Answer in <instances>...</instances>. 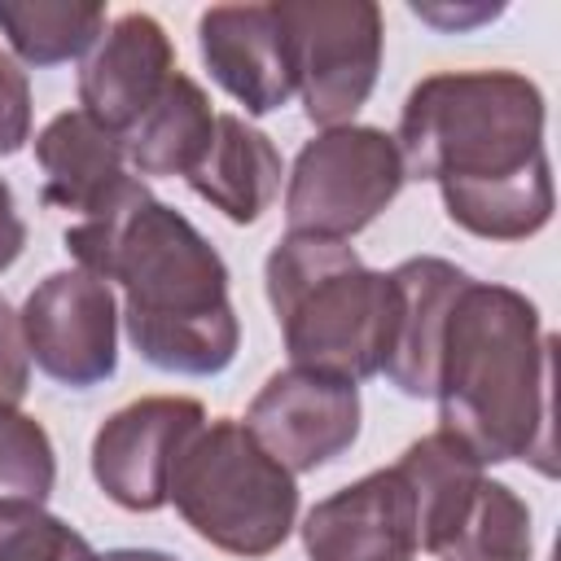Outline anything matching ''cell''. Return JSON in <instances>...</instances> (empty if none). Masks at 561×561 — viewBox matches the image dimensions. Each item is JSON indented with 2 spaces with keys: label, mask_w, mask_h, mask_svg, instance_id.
<instances>
[{
  "label": "cell",
  "mask_w": 561,
  "mask_h": 561,
  "mask_svg": "<svg viewBox=\"0 0 561 561\" xmlns=\"http://www.w3.org/2000/svg\"><path fill=\"white\" fill-rule=\"evenodd\" d=\"M543 92L522 70L425 75L399 114L408 180H430L456 228L482 241H526L552 219Z\"/></svg>",
  "instance_id": "1"
},
{
  "label": "cell",
  "mask_w": 561,
  "mask_h": 561,
  "mask_svg": "<svg viewBox=\"0 0 561 561\" xmlns=\"http://www.w3.org/2000/svg\"><path fill=\"white\" fill-rule=\"evenodd\" d=\"M75 267L123 289L131 351L175 377H215L237 359L241 324L228 298V263L167 202L131 175L101 210L66 228Z\"/></svg>",
  "instance_id": "2"
},
{
  "label": "cell",
  "mask_w": 561,
  "mask_h": 561,
  "mask_svg": "<svg viewBox=\"0 0 561 561\" xmlns=\"http://www.w3.org/2000/svg\"><path fill=\"white\" fill-rule=\"evenodd\" d=\"M552 346L526 294L469 276L443 329L434 381L438 430L482 465L530 460L552 478Z\"/></svg>",
  "instance_id": "3"
},
{
  "label": "cell",
  "mask_w": 561,
  "mask_h": 561,
  "mask_svg": "<svg viewBox=\"0 0 561 561\" xmlns=\"http://www.w3.org/2000/svg\"><path fill=\"white\" fill-rule=\"evenodd\" d=\"M263 285L294 368L355 386L381 377L399 320L390 272H373L346 241L285 232L263 263Z\"/></svg>",
  "instance_id": "4"
},
{
  "label": "cell",
  "mask_w": 561,
  "mask_h": 561,
  "mask_svg": "<svg viewBox=\"0 0 561 561\" xmlns=\"http://www.w3.org/2000/svg\"><path fill=\"white\" fill-rule=\"evenodd\" d=\"M167 504L184 526L228 557L276 552L298 517V482L272 460L245 421H202L180 447Z\"/></svg>",
  "instance_id": "5"
},
{
  "label": "cell",
  "mask_w": 561,
  "mask_h": 561,
  "mask_svg": "<svg viewBox=\"0 0 561 561\" xmlns=\"http://www.w3.org/2000/svg\"><path fill=\"white\" fill-rule=\"evenodd\" d=\"M403 158L390 131L368 123L316 131L285 180V224L294 237L351 241L403 188Z\"/></svg>",
  "instance_id": "6"
},
{
  "label": "cell",
  "mask_w": 561,
  "mask_h": 561,
  "mask_svg": "<svg viewBox=\"0 0 561 561\" xmlns=\"http://www.w3.org/2000/svg\"><path fill=\"white\" fill-rule=\"evenodd\" d=\"M280 31L289 39L294 96H302L307 118L324 127H346L373 96L386 26L373 0H285L276 4Z\"/></svg>",
  "instance_id": "7"
},
{
  "label": "cell",
  "mask_w": 561,
  "mask_h": 561,
  "mask_svg": "<svg viewBox=\"0 0 561 561\" xmlns=\"http://www.w3.org/2000/svg\"><path fill=\"white\" fill-rule=\"evenodd\" d=\"M31 364L66 390H92L118 368V298L83 272H48L18 311Z\"/></svg>",
  "instance_id": "8"
},
{
  "label": "cell",
  "mask_w": 561,
  "mask_h": 561,
  "mask_svg": "<svg viewBox=\"0 0 561 561\" xmlns=\"http://www.w3.org/2000/svg\"><path fill=\"white\" fill-rule=\"evenodd\" d=\"M245 430L289 473H316L359 438V386L289 364L250 399Z\"/></svg>",
  "instance_id": "9"
},
{
  "label": "cell",
  "mask_w": 561,
  "mask_h": 561,
  "mask_svg": "<svg viewBox=\"0 0 561 561\" xmlns=\"http://www.w3.org/2000/svg\"><path fill=\"white\" fill-rule=\"evenodd\" d=\"M206 421V408L184 394H145L101 421L92 438V478L127 513H158L167 504L180 447Z\"/></svg>",
  "instance_id": "10"
},
{
  "label": "cell",
  "mask_w": 561,
  "mask_h": 561,
  "mask_svg": "<svg viewBox=\"0 0 561 561\" xmlns=\"http://www.w3.org/2000/svg\"><path fill=\"white\" fill-rule=\"evenodd\" d=\"M307 561H416V504L403 473L373 469L302 522Z\"/></svg>",
  "instance_id": "11"
},
{
  "label": "cell",
  "mask_w": 561,
  "mask_h": 561,
  "mask_svg": "<svg viewBox=\"0 0 561 561\" xmlns=\"http://www.w3.org/2000/svg\"><path fill=\"white\" fill-rule=\"evenodd\" d=\"M175 75V44L149 13H123L105 26L79 70V110L105 131L127 136Z\"/></svg>",
  "instance_id": "12"
},
{
  "label": "cell",
  "mask_w": 561,
  "mask_h": 561,
  "mask_svg": "<svg viewBox=\"0 0 561 561\" xmlns=\"http://www.w3.org/2000/svg\"><path fill=\"white\" fill-rule=\"evenodd\" d=\"M197 48L210 79L250 114L263 118L294 96L289 39L276 4H215L197 18Z\"/></svg>",
  "instance_id": "13"
},
{
  "label": "cell",
  "mask_w": 561,
  "mask_h": 561,
  "mask_svg": "<svg viewBox=\"0 0 561 561\" xmlns=\"http://www.w3.org/2000/svg\"><path fill=\"white\" fill-rule=\"evenodd\" d=\"M390 276L399 289V320H394L381 377L408 399H434L443 329L460 289L469 285V272L438 254H416V259H403Z\"/></svg>",
  "instance_id": "14"
},
{
  "label": "cell",
  "mask_w": 561,
  "mask_h": 561,
  "mask_svg": "<svg viewBox=\"0 0 561 561\" xmlns=\"http://www.w3.org/2000/svg\"><path fill=\"white\" fill-rule=\"evenodd\" d=\"M35 162L44 175V206L70 210L75 219L101 210L131 180L123 136L105 131L83 110H61L44 123L35 136Z\"/></svg>",
  "instance_id": "15"
},
{
  "label": "cell",
  "mask_w": 561,
  "mask_h": 561,
  "mask_svg": "<svg viewBox=\"0 0 561 561\" xmlns=\"http://www.w3.org/2000/svg\"><path fill=\"white\" fill-rule=\"evenodd\" d=\"M280 149L241 114H215V136L188 171V188L232 224H254L280 193Z\"/></svg>",
  "instance_id": "16"
},
{
  "label": "cell",
  "mask_w": 561,
  "mask_h": 561,
  "mask_svg": "<svg viewBox=\"0 0 561 561\" xmlns=\"http://www.w3.org/2000/svg\"><path fill=\"white\" fill-rule=\"evenodd\" d=\"M210 136H215L210 96L202 92L197 79L175 70L167 79V88L158 92V101L123 136V153H127L131 175H140V180H149V175L153 180H162V175L188 180V171L202 162Z\"/></svg>",
  "instance_id": "17"
},
{
  "label": "cell",
  "mask_w": 561,
  "mask_h": 561,
  "mask_svg": "<svg viewBox=\"0 0 561 561\" xmlns=\"http://www.w3.org/2000/svg\"><path fill=\"white\" fill-rule=\"evenodd\" d=\"M421 552H430L434 561H530V508L513 486L482 473L465 504L443 522V530Z\"/></svg>",
  "instance_id": "18"
},
{
  "label": "cell",
  "mask_w": 561,
  "mask_h": 561,
  "mask_svg": "<svg viewBox=\"0 0 561 561\" xmlns=\"http://www.w3.org/2000/svg\"><path fill=\"white\" fill-rule=\"evenodd\" d=\"M105 26V9L88 0H0V35L18 61L39 70L88 57Z\"/></svg>",
  "instance_id": "19"
},
{
  "label": "cell",
  "mask_w": 561,
  "mask_h": 561,
  "mask_svg": "<svg viewBox=\"0 0 561 561\" xmlns=\"http://www.w3.org/2000/svg\"><path fill=\"white\" fill-rule=\"evenodd\" d=\"M57 482V451L48 430L22 408H0V500L44 504Z\"/></svg>",
  "instance_id": "20"
},
{
  "label": "cell",
  "mask_w": 561,
  "mask_h": 561,
  "mask_svg": "<svg viewBox=\"0 0 561 561\" xmlns=\"http://www.w3.org/2000/svg\"><path fill=\"white\" fill-rule=\"evenodd\" d=\"M0 561H101V552L44 504L0 500Z\"/></svg>",
  "instance_id": "21"
},
{
  "label": "cell",
  "mask_w": 561,
  "mask_h": 561,
  "mask_svg": "<svg viewBox=\"0 0 561 561\" xmlns=\"http://www.w3.org/2000/svg\"><path fill=\"white\" fill-rule=\"evenodd\" d=\"M31 140V83L26 70L0 48V158Z\"/></svg>",
  "instance_id": "22"
},
{
  "label": "cell",
  "mask_w": 561,
  "mask_h": 561,
  "mask_svg": "<svg viewBox=\"0 0 561 561\" xmlns=\"http://www.w3.org/2000/svg\"><path fill=\"white\" fill-rule=\"evenodd\" d=\"M31 386V351L18 311L0 298V408H18Z\"/></svg>",
  "instance_id": "23"
},
{
  "label": "cell",
  "mask_w": 561,
  "mask_h": 561,
  "mask_svg": "<svg viewBox=\"0 0 561 561\" xmlns=\"http://www.w3.org/2000/svg\"><path fill=\"white\" fill-rule=\"evenodd\" d=\"M22 245H26V224L18 215V202H13L9 180L0 175V272H9L18 263Z\"/></svg>",
  "instance_id": "24"
},
{
  "label": "cell",
  "mask_w": 561,
  "mask_h": 561,
  "mask_svg": "<svg viewBox=\"0 0 561 561\" xmlns=\"http://www.w3.org/2000/svg\"><path fill=\"white\" fill-rule=\"evenodd\" d=\"M412 13L421 22H434L443 31H465L473 22H491L500 18V4H473V9H451V4H412Z\"/></svg>",
  "instance_id": "25"
},
{
  "label": "cell",
  "mask_w": 561,
  "mask_h": 561,
  "mask_svg": "<svg viewBox=\"0 0 561 561\" xmlns=\"http://www.w3.org/2000/svg\"><path fill=\"white\" fill-rule=\"evenodd\" d=\"M101 561H175V557L158 552V548H110Z\"/></svg>",
  "instance_id": "26"
}]
</instances>
